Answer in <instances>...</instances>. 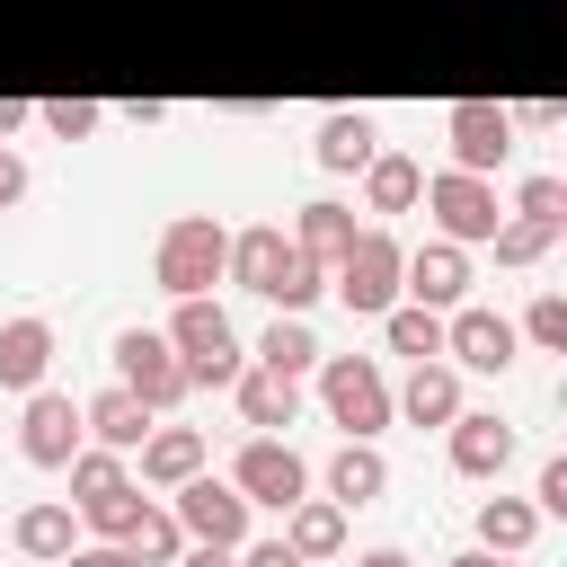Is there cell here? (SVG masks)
Listing matches in <instances>:
<instances>
[{"label":"cell","instance_id":"cell-1","mask_svg":"<svg viewBox=\"0 0 567 567\" xmlns=\"http://www.w3.org/2000/svg\"><path fill=\"white\" fill-rule=\"evenodd\" d=\"M239 292H266L275 310H310L319 292H328V266L319 257H301L292 248V230H275V221H257V230H230V266H221Z\"/></svg>","mask_w":567,"mask_h":567},{"label":"cell","instance_id":"cell-2","mask_svg":"<svg viewBox=\"0 0 567 567\" xmlns=\"http://www.w3.org/2000/svg\"><path fill=\"white\" fill-rule=\"evenodd\" d=\"M168 346H177V363H186V390H230L239 381V328H230V310L213 301V292H186L177 301V319H168Z\"/></svg>","mask_w":567,"mask_h":567},{"label":"cell","instance_id":"cell-3","mask_svg":"<svg viewBox=\"0 0 567 567\" xmlns=\"http://www.w3.org/2000/svg\"><path fill=\"white\" fill-rule=\"evenodd\" d=\"M221 266H230V230L213 221V213H177L168 230H159V248H151V275H159V292H213L221 284Z\"/></svg>","mask_w":567,"mask_h":567},{"label":"cell","instance_id":"cell-4","mask_svg":"<svg viewBox=\"0 0 567 567\" xmlns=\"http://www.w3.org/2000/svg\"><path fill=\"white\" fill-rule=\"evenodd\" d=\"M310 372H319V408H328L354 443H372V434L390 425V372H381L372 354H319Z\"/></svg>","mask_w":567,"mask_h":567},{"label":"cell","instance_id":"cell-5","mask_svg":"<svg viewBox=\"0 0 567 567\" xmlns=\"http://www.w3.org/2000/svg\"><path fill=\"white\" fill-rule=\"evenodd\" d=\"M399 257H408V248H399L390 230H354L346 257L328 266V292H337L354 319H381V310L399 301Z\"/></svg>","mask_w":567,"mask_h":567},{"label":"cell","instance_id":"cell-6","mask_svg":"<svg viewBox=\"0 0 567 567\" xmlns=\"http://www.w3.org/2000/svg\"><path fill=\"white\" fill-rule=\"evenodd\" d=\"M416 204L434 213V239H461V248H478V239L505 221L496 177H470V168H434V177L416 186Z\"/></svg>","mask_w":567,"mask_h":567},{"label":"cell","instance_id":"cell-7","mask_svg":"<svg viewBox=\"0 0 567 567\" xmlns=\"http://www.w3.org/2000/svg\"><path fill=\"white\" fill-rule=\"evenodd\" d=\"M514 106H496V97H452V115H443V142H452V168H470V177H496L505 159H514Z\"/></svg>","mask_w":567,"mask_h":567},{"label":"cell","instance_id":"cell-8","mask_svg":"<svg viewBox=\"0 0 567 567\" xmlns=\"http://www.w3.org/2000/svg\"><path fill=\"white\" fill-rule=\"evenodd\" d=\"M115 381L133 390V399H151V408H177L186 399V363H177V346H168V328H115Z\"/></svg>","mask_w":567,"mask_h":567},{"label":"cell","instance_id":"cell-9","mask_svg":"<svg viewBox=\"0 0 567 567\" xmlns=\"http://www.w3.org/2000/svg\"><path fill=\"white\" fill-rule=\"evenodd\" d=\"M443 354H452V372H505V363L523 354V337H514L505 310H487V301H452V310H443Z\"/></svg>","mask_w":567,"mask_h":567},{"label":"cell","instance_id":"cell-10","mask_svg":"<svg viewBox=\"0 0 567 567\" xmlns=\"http://www.w3.org/2000/svg\"><path fill=\"white\" fill-rule=\"evenodd\" d=\"M230 487L248 496V505H292V496H310V461L284 443V434H248L239 443V461H230Z\"/></svg>","mask_w":567,"mask_h":567},{"label":"cell","instance_id":"cell-11","mask_svg":"<svg viewBox=\"0 0 567 567\" xmlns=\"http://www.w3.org/2000/svg\"><path fill=\"white\" fill-rule=\"evenodd\" d=\"M168 496H177L168 514H177V532H186V540H221V549H239V540H248V514H257V505H248L230 478H204V470H195V478H177Z\"/></svg>","mask_w":567,"mask_h":567},{"label":"cell","instance_id":"cell-12","mask_svg":"<svg viewBox=\"0 0 567 567\" xmlns=\"http://www.w3.org/2000/svg\"><path fill=\"white\" fill-rule=\"evenodd\" d=\"M399 301H425V310H452L470 301V248L461 239H425L399 257Z\"/></svg>","mask_w":567,"mask_h":567},{"label":"cell","instance_id":"cell-13","mask_svg":"<svg viewBox=\"0 0 567 567\" xmlns=\"http://www.w3.org/2000/svg\"><path fill=\"white\" fill-rule=\"evenodd\" d=\"M80 443H89L80 408H71L62 390H27V416H18V452H27L35 470H62V461H71Z\"/></svg>","mask_w":567,"mask_h":567},{"label":"cell","instance_id":"cell-14","mask_svg":"<svg viewBox=\"0 0 567 567\" xmlns=\"http://www.w3.org/2000/svg\"><path fill=\"white\" fill-rule=\"evenodd\" d=\"M443 434H452V470H461V478H505V461H514V425H505V416L461 408Z\"/></svg>","mask_w":567,"mask_h":567},{"label":"cell","instance_id":"cell-15","mask_svg":"<svg viewBox=\"0 0 567 567\" xmlns=\"http://www.w3.org/2000/svg\"><path fill=\"white\" fill-rule=\"evenodd\" d=\"M80 425H89V443H106V452H133V443L159 425V408H151V399H133L124 381H106L97 399H80Z\"/></svg>","mask_w":567,"mask_h":567},{"label":"cell","instance_id":"cell-16","mask_svg":"<svg viewBox=\"0 0 567 567\" xmlns=\"http://www.w3.org/2000/svg\"><path fill=\"white\" fill-rule=\"evenodd\" d=\"M44 372H53V319L35 310L0 319V390H44Z\"/></svg>","mask_w":567,"mask_h":567},{"label":"cell","instance_id":"cell-17","mask_svg":"<svg viewBox=\"0 0 567 567\" xmlns=\"http://www.w3.org/2000/svg\"><path fill=\"white\" fill-rule=\"evenodd\" d=\"M230 390H239V416H248L257 434H284V425L301 416V381H292V372H275V363H239V381H230Z\"/></svg>","mask_w":567,"mask_h":567},{"label":"cell","instance_id":"cell-18","mask_svg":"<svg viewBox=\"0 0 567 567\" xmlns=\"http://www.w3.org/2000/svg\"><path fill=\"white\" fill-rule=\"evenodd\" d=\"M390 416H408V425H452L461 416V372L434 354V363H416L399 390H390Z\"/></svg>","mask_w":567,"mask_h":567},{"label":"cell","instance_id":"cell-19","mask_svg":"<svg viewBox=\"0 0 567 567\" xmlns=\"http://www.w3.org/2000/svg\"><path fill=\"white\" fill-rule=\"evenodd\" d=\"M284 549L310 558V567L337 558V549H346V505H328V496H292V505H284Z\"/></svg>","mask_w":567,"mask_h":567},{"label":"cell","instance_id":"cell-20","mask_svg":"<svg viewBox=\"0 0 567 567\" xmlns=\"http://www.w3.org/2000/svg\"><path fill=\"white\" fill-rule=\"evenodd\" d=\"M372 151H381V124H372L363 106H337V115L319 124V168H328V177H363Z\"/></svg>","mask_w":567,"mask_h":567},{"label":"cell","instance_id":"cell-21","mask_svg":"<svg viewBox=\"0 0 567 567\" xmlns=\"http://www.w3.org/2000/svg\"><path fill=\"white\" fill-rule=\"evenodd\" d=\"M133 452H142V487H177V478L204 470V434L195 425H151Z\"/></svg>","mask_w":567,"mask_h":567},{"label":"cell","instance_id":"cell-22","mask_svg":"<svg viewBox=\"0 0 567 567\" xmlns=\"http://www.w3.org/2000/svg\"><path fill=\"white\" fill-rule=\"evenodd\" d=\"M381 487H390V461H381L372 443H354V434H346V443L328 452V505H372Z\"/></svg>","mask_w":567,"mask_h":567},{"label":"cell","instance_id":"cell-23","mask_svg":"<svg viewBox=\"0 0 567 567\" xmlns=\"http://www.w3.org/2000/svg\"><path fill=\"white\" fill-rule=\"evenodd\" d=\"M532 540H540V505H532V496H478V549L523 558Z\"/></svg>","mask_w":567,"mask_h":567},{"label":"cell","instance_id":"cell-24","mask_svg":"<svg viewBox=\"0 0 567 567\" xmlns=\"http://www.w3.org/2000/svg\"><path fill=\"white\" fill-rule=\"evenodd\" d=\"M346 239H354V213H346L337 195H319V204H301V213H292V248H301V257L337 266V257H346Z\"/></svg>","mask_w":567,"mask_h":567},{"label":"cell","instance_id":"cell-25","mask_svg":"<svg viewBox=\"0 0 567 567\" xmlns=\"http://www.w3.org/2000/svg\"><path fill=\"white\" fill-rule=\"evenodd\" d=\"M416 186H425V168H416L408 151H372V159H363V204H372V213H408Z\"/></svg>","mask_w":567,"mask_h":567},{"label":"cell","instance_id":"cell-26","mask_svg":"<svg viewBox=\"0 0 567 567\" xmlns=\"http://www.w3.org/2000/svg\"><path fill=\"white\" fill-rule=\"evenodd\" d=\"M381 337H390V354L434 363V354H443V310H425V301H390V310H381Z\"/></svg>","mask_w":567,"mask_h":567},{"label":"cell","instance_id":"cell-27","mask_svg":"<svg viewBox=\"0 0 567 567\" xmlns=\"http://www.w3.org/2000/svg\"><path fill=\"white\" fill-rule=\"evenodd\" d=\"M9 540H18L35 567H53V558H71V549H80V540H71V505H53V496H44V505H27V514L9 523Z\"/></svg>","mask_w":567,"mask_h":567},{"label":"cell","instance_id":"cell-28","mask_svg":"<svg viewBox=\"0 0 567 567\" xmlns=\"http://www.w3.org/2000/svg\"><path fill=\"white\" fill-rule=\"evenodd\" d=\"M257 363H275V372H292V381H301V372L319 363V337H310V319H301V310H284V319L257 337Z\"/></svg>","mask_w":567,"mask_h":567},{"label":"cell","instance_id":"cell-29","mask_svg":"<svg viewBox=\"0 0 567 567\" xmlns=\"http://www.w3.org/2000/svg\"><path fill=\"white\" fill-rule=\"evenodd\" d=\"M124 549H133L142 567H168V558L186 549V532H177V514H168V505H151V496H142V514H133V532H124Z\"/></svg>","mask_w":567,"mask_h":567},{"label":"cell","instance_id":"cell-30","mask_svg":"<svg viewBox=\"0 0 567 567\" xmlns=\"http://www.w3.org/2000/svg\"><path fill=\"white\" fill-rule=\"evenodd\" d=\"M487 248H496V266H540V257L558 248V230H549V221H523V213H505V221L487 230Z\"/></svg>","mask_w":567,"mask_h":567},{"label":"cell","instance_id":"cell-31","mask_svg":"<svg viewBox=\"0 0 567 567\" xmlns=\"http://www.w3.org/2000/svg\"><path fill=\"white\" fill-rule=\"evenodd\" d=\"M62 470H71V496H80V505L106 496V487H124V452H106V443H80Z\"/></svg>","mask_w":567,"mask_h":567},{"label":"cell","instance_id":"cell-32","mask_svg":"<svg viewBox=\"0 0 567 567\" xmlns=\"http://www.w3.org/2000/svg\"><path fill=\"white\" fill-rule=\"evenodd\" d=\"M80 514H89V532H97V540H124V532H133V514H142V487L124 478V487H106V496H89Z\"/></svg>","mask_w":567,"mask_h":567},{"label":"cell","instance_id":"cell-33","mask_svg":"<svg viewBox=\"0 0 567 567\" xmlns=\"http://www.w3.org/2000/svg\"><path fill=\"white\" fill-rule=\"evenodd\" d=\"M35 124L62 133V142H89V133L106 124V106H97V97H53V106H35Z\"/></svg>","mask_w":567,"mask_h":567},{"label":"cell","instance_id":"cell-34","mask_svg":"<svg viewBox=\"0 0 567 567\" xmlns=\"http://www.w3.org/2000/svg\"><path fill=\"white\" fill-rule=\"evenodd\" d=\"M514 213H523V221L567 230V186H558V177H523V186H514Z\"/></svg>","mask_w":567,"mask_h":567},{"label":"cell","instance_id":"cell-35","mask_svg":"<svg viewBox=\"0 0 567 567\" xmlns=\"http://www.w3.org/2000/svg\"><path fill=\"white\" fill-rule=\"evenodd\" d=\"M514 337H532L540 354H558V346H567V301H558V292H540V301L523 310V328H514Z\"/></svg>","mask_w":567,"mask_h":567},{"label":"cell","instance_id":"cell-36","mask_svg":"<svg viewBox=\"0 0 567 567\" xmlns=\"http://www.w3.org/2000/svg\"><path fill=\"white\" fill-rule=\"evenodd\" d=\"M532 505H540V514H567V461H558V452L540 461V478H532Z\"/></svg>","mask_w":567,"mask_h":567},{"label":"cell","instance_id":"cell-37","mask_svg":"<svg viewBox=\"0 0 567 567\" xmlns=\"http://www.w3.org/2000/svg\"><path fill=\"white\" fill-rule=\"evenodd\" d=\"M239 567H310V558H292L284 532H275V540H239Z\"/></svg>","mask_w":567,"mask_h":567},{"label":"cell","instance_id":"cell-38","mask_svg":"<svg viewBox=\"0 0 567 567\" xmlns=\"http://www.w3.org/2000/svg\"><path fill=\"white\" fill-rule=\"evenodd\" d=\"M53 567H142L124 540H97V549H71V558H53Z\"/></svg>","mask_w":567,"mask_h":567},{"label":"cell","instance_id":"cell-39","mask_svg":"<svg viewBox=\"0 0 567 567\" xmlns=\"http://www.w3.org/2000/svg\"><path fill=\"white\" fill-rule=\"evenodd\" d=\"M168 567H239V549H221V540H195V549H177Z\"/></svg>","mask_w":567,"mask_h":567},{"label":"cell","instance_id":"cell-40","mask_svg":"<svg viewBox=\"0 0 567 567\" xmlns=\"http://www.w3.org/2000/svg\"><path fill=\"white\" fill-rule=\"evenodd\" d=\"M18 195H27V159H18V151H9V142H0V213H9V204H18Z\"/></svg>","mask_w":567,"mask_h":567},{"label":"cell","instance_id":"cell-41","mask_svg":"<svg viewBox=\"0 0 567 567\" xmlns=\"http://www.w3.org/2000/svg\"><path fill=\"white\" fill-rule=\"evenodd\" d=\"M27 124H35V106H27V97H0V142H9V133H27Z\"/></svg>","mask_w":567,"mask_h":567},{"label":"cell","instance_id":"cell-42","mask_svg":"<svg viewBox=\"0 0 567 567\" xmlns=\"http://www.w3.org/2000/svg\"><path fill=\"white\" fill-rule=\"evenodd\" d=\"M443 567H523V558H496V549H461V558H443Z\"/></svg>","mask_w":567,"mask_h":567},{"label":"cell","instance_id":"cell-43","mask_svg":"<svg viewBox=\"0 0 567 567\" xmlns=\"http://www.w3.org/2000/svg\"><path fill=\"white\" fill-rule=\"evenodd\" d=\"M354 567H408V549H363Z\"/></svg>","mask_w":567,"mask_h":567}]
</instances>
